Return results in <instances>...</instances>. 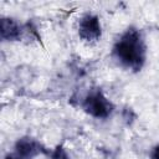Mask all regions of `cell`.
Returning <instances> with one entry per match:
<instances>
[{
    "mask_svg": "<svg viewBox=\"0 0 159 159\" xmlns=\"http://www.w3.org/2000/svg\"><path fill=\"white\" fill-rule=\"evenodd\" d=\"M114 55L125 67L140 70L145 60V46L140 34L134 29L127 30L114 45Z\"/></svg>",
    "mask_w": 159,
    "mask_h": 159,
    "instance_id": "6da1fadb",
    "label": "cell"
},
{
    "mask_svg": "<svg viewBox=\"0 0 159 159\" xmlns=\"http://www.w3.org/2000/svg\"><path fill=\"white\" fill-rule=\"evenodd\" d=\"M83 108L96 118H107L111 114L113 106L101 91H92L84 98Z\"/></svg>",
    "mask_w": 159,
    "mask_h": 159,
    "instance_id": "7a4b0ae2",
    "label": "cell"
},
{
    "mask_svg": "<svg viewBox=\"0 0 159 159\" xmlns=\"http://www.w3.org/2000/svg\"><path fill=\"white\" fill-rule=\"evenodd\" d=\"M78 34L84 41H96L101 36V24L97 16L86 15L80 21Z\"/></svg>",
    "mask_w": 159,
    "mask_h": 159,
    "instance_id": "3957f363",
    "label": "cell"
},
{
    "mask_svg": "<svg viewBox=\"0 0 159 159\" xmlns=\"http://www.w3.org/2000/svg\"><path fill=\"white\" fill-rule=\"evenodd\" d=\"M16 152L19 154L20 158L22 159H31L35 155H37L40 153V144L37 142H35L31 138H22L19 139L16 143Z\"/></svg>",
    "mask_w": 159,
    "mask_h": 159,
    "instance_id": "277c9868",
    "label": "cell"
},
{
    "mask_svg": "<svg viewBox=\"0 0 159 159\" xmlns=\"http://www.w3.org/2000/svg\"><path fill=\"white\" fill-rule=\"evenodd\" d=\"M20 26L12 19L1 20V37L4 40H17L20 37Z\"/></svg>",
    "mask_w": 159,
    "mask_h": 159,
    "instance_id": "5b68a950",
    "label": "cell"
},
{
    "mask_svg": "<svg viewBox=\"0 0 159 159\" xmlns=\"http://www.w3.org/2000/svg\"><path fill=\"white\" fill-rule=\"evenodd\" d=\"M52 159H68V155L62 147H57L52 154Z\"/></svg>",
    "mask_w": 159,
    "mask_h": 159,
    "instance_id": "8992f818",
    "label": "cell"
},
{
    "mask_svg": "<svg viewBox=\"0 0 159 159\" xmlns=\"http://www.w3.org/2000/svg\"><path fill=\"white\" fill-rule=\"evenodd\" d=\"M152 159H159V145L157 148H154V150L152 153Z\"/></svg>",
    "mask_w": 159,
    "mask_h": 159,
    "instance_id": "52a82bcc",
    "label": "cell"
},
{
    "mask_svg": "<svg viewBox=\"0 0 159 159\" xmlns=\"http://www.w3.org/2000/svg\"><path fill=\"white\" fill-rule=\"evenodd\" d=\"M6 159H22V158H20V157H12V155H9V157H6Z\"/></svg>",
    "mask_w": 159,
    "mask_h": 159,
    "instance_id": "ba28073f",
    "label": "cell"
}]
</instances>
